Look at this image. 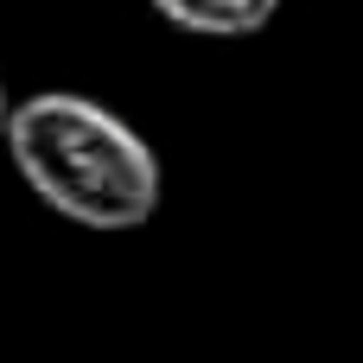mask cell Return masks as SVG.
I'll use <instances>...</instances> for the list:
<instances>
[{
  "label": "cell",
  "instance_id": "cell-1",
  "mask_svg": "<svg viewBox=\"0 0 363 363\" xmlns=\"http://www.w3.org/2000/svg\"><path fill=\"white\" fill-rule=\"evenodd\" d=\"M0 140L19 179L32 185V198L83 230H140L160 211L153 147L89 96L38 89L6 108Z\"/></svg>",
  "mask_w": 363,
  "mask_h": 363
},
{
  "label": "cell",
  "instance_id": "cell-2",
  "mask_svg": "<svg viewBox=\"0 0 363 363\" xmlns=\"http://www.w3.org/2000/svg\"><path fill=\"white\" fill-rule=\"evenodd\" d=\"M147 6L166 26L198 32V38H249L281 13V0H147Z\"/></svg>",
  "mask_w": 363,
  "mask_h": 363
},
{
  "label": "cell",
  "instance_id": "cell-3",
  "mask_svg": "<svg viewBox=\"0 0 363 363\" xmlns=\"http://www.w3.org/2000/svg\"><path fill=\"white\" fill-rule=\"evenodd\" d=\"M6 108H13V102H6V83H0V128H6Z\"/></svg>",
  "mask_w": 363,
  "mask_h": 363
}]
</instances>
